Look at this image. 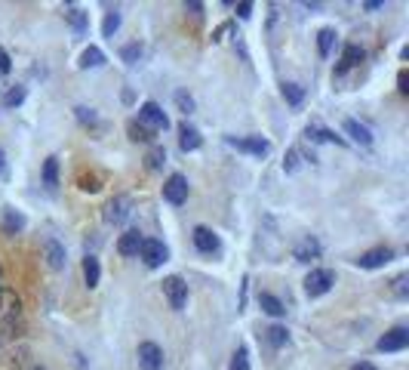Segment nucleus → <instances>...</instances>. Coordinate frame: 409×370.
<instances>
[{
  "mask_svg": "<svg viewBox=\"0 0 409 370\" xmlns=\"http://www.w3.org/2000/svg\"><path fill=\"white\" fill-rule=\"evenodd\" d=\"M0 327L6 330V337H12L16 327H22V300L10 287H0Z\"/></svg>",
  "mask_w": 409,
  "mask_h": 370,
  "instance_id": "f257e3e1",
  "label": "nucleus"
},
{
  "mask_svg": "<svg viewBox=\"0 0 409 370\" xmlns=\"http://www.w3.org/2000/svg\"><path fill=\"white\" fill-rule=\"evenodd\" d=\"M129 216H133V198L129 195H114L111 201L105 204V223L108 225H124Z\"/></svg>",
  "mask_w": 409,
  "mask_h": 370,
  "instance_id": "f03ea898",
  "label": "nucleus"
},
{
  "mask_svg": "<svg viewBox=\"0 0 409 370\" xmlns=\"http://www.w3.org/2000/svg\"><path fill=\"white\" fill-rule=\"evenodd\" d=\"M333 284H335V272H333V268H314V272L305 278V293L314 300V296L329 293V290H333Z\"/></svg>",
  "mask_w": 409,
  "mask_h": 370,
  "instance_id": "7ed1b4c3",
  "label": "nucleus"
},
{
  "mask_svg": "<svg viewBox=\"0 0 409 370\" xmlns=\"http://www.w3.org/2000/svg\"><path fill=\"white\" fill-rule=\"evenodd\" d=\"M163 296L169 300L172 309H176V312H182L185 305H188V284H185L178 275L163 278Z\"/></svg>",
  "mask_w": 409,
  "mask_h": 370,
  "instance_id": "20e7f679",
  "label": "nucleus"
},
{
  "mask_svg": "<svg viewBox=\"0 0 409 370\" xmlns=\"http://www.w3.org/2000/svg\"><path fill=\"white\" fill-rule=\"evenodd\" d=\"M135 120H139L142 127H148L151 133L167 130V127H169V118L163 115V108H160L157 102H145V105H142V108H139V118H135Z\"/></svg>",
  "mask_w": 409,
  "mask_h": 370,
  "instance_id": "39448f33",
  "label": "nucleus"
},
{
  "mask_svg": "<svg viewBox=\"0 0 409 370\" xmlns=\"http://www.w3.org/2000/svg\"><path fill=\"white\" fill-rule=\"evenodd\" d=\"M139 256L145 259V266H148V268H157V266H163V262H167L169 250H167V244H163V241H157V238H145V241H142V250H139Z\"/></svg>",
  "mask_w": 409,
  "mask_h": 370,
  "instance_id": "423d86ee",
  "label": "nucleus"
},
{
  "mask_svg": "<svg viewBox=\"0 0 409 370\" xmlns=\"http://www.w3.org/2000/svg\"><path fill=\"white\" fill-rule=\"evenodd\" d=\"M163 201H169V204H185L188 201V179H185L182 173H172L167 182H163Z\"/></svg>",
  "mask_w": 409,
  "mask_h": 370,
  "instance_id": "0eeeda50",
  "label": "nucleus"
},
{
  "mask_svg": "<svg viewBox=\"0 0 409 370\" xmlns=\"http://www.w3.org/2000/svg\"><path fill=\"white\" fill-rule=\"evenodd\" d=\"M135 358H139V370H160L163 367V348L157 343H142Z\"/></svg>",
  "mask_w": 409,
  "mask_h": 370,
  "instance_id": "6e6552de",
  "label": "nucleus"
},
{
  "mask_svg": "<svg viewBox=\"0 0 409 370\" xmlns=\"http://www.w3.org/2000/svg\"><path fill=\"white\" fill-rule=\"evenodd\" d=\"M43 259H47V266L53 268V272H62L68 256H65V247L56 238H43Z\"/></svg>",
  "mask_w": 409,
  "mask_h": 370,
  "instance_id": "1a4fd4ad",
  "label": "nucleus"
},
{
  "mask_svg": "<svg viewBox=\"0 0 409 370\" xmlns=\"http://www.w3.org/2000/svg\"><path fill=\"white\" fill-rule=\"evenodd\" d=\"M391 259H394L391 247H376V250H366V253L357 256V266H360V268H382Z\"/></svg>",
  "mask_w": 409,
  "mask_h": 370,
  "instance_id": "9d476101",
  "label": "nucleus"
},
{
  "mask_svg": "<svg viewBox=\"0 0 409 370\" xmlns=\"http://www.w3.org/2000/svg\"><path fill=\"white\" fill-rule=\"evenodd\" d=\"M409 346V330L406 327H394L387 330L382 339H378V352H400V348Z\"/></svg>",
  "mask_w": 409,
  "mask_h": 370,
  "instance_id": "9b49d317",
  "label": "nucleus"
},
{
  "mask_svg": "<svg viewBox=\"0 0 409 370\" xmlns=\"http://www.w3.org/2000/svg\"><path fill=\"white\" fill-rule=\"evenodd\" d=\"M194 247H197L200 253H215L222 247V241H219V234H215L212 229H206V225H197V229H194Z\"/></svg>",
  "mask_w": 409,
  "mask_h": 370,
  "instance_id": "f8f14e48",
  "label": "nucleus"
},
{
  "mask_svg": "<svg viewBox=\"0 0 409 370\" xmlns=\"http://www.w3.org/2000/svg\"><path fill=\"white\" fill-rule=\"evenodd\" d=\"M228 142H231L234 148H240V152L256 154V158H265V154L271 152V142L262 139V136H249V139H234V136H228Z\"/></svg>",
  "mask_w": 409,
  "mask_h": 370,
  "instance_id": "ddd939ff",
  "label": "nucleus"
},
{
  "mask_svg": "<svg viewBox=\"0 0 409 370\" xmlns=\"http://www.w3.org/2000/svg\"><path fill=\"white\" fill-rule=\"evenodd\" d=\"M142 234L139 232H124L120 234V241H117V253L120 256H139V250H142Z\"/></svg>",
  "mask_w": 409,
  "mask_h": 370,
  "instance_id": "4468645a",
  "label": "nucleus"
},
{
  "mask_svg": "<svg viewBox=\"0 0 409 370\" xmlns=\"http://www.w3.org/2000/svg\"><path fill=\"white\" fill-rule=\"evenodd\" d=\"M344 133H348V136L354 139L357 145H372V133H369V127H363L360 120L348 118V120H344Z\"/></svg>",
  "mask_w": 409,
  "mask_h": 370,
  "instance_id": "2eb2a0df",
  "label": "nucleus"
},
{
  "mask_svg": "<svg viewBox=\"0 0 409 370\" xmlns=\"http://www.w3.org/2000/svg\"><path fill=\"white\" fill-rule=\"evenodd\" d=\"M363 62V49L357 47V44H348L344 47V53H342V62H339V68H335V74H344V71H351V68H357Z\"/></svg>",
  "mask_w": 409,
  "mask_h": 370,
  "instance_id": "dca6fc26",
  "label": "nucleus"
},
{
  "mask_svg": "<svg viewBox=\"0 0 409 370\" xmlns=\"http://www.w3.org/2000/svg\"><path fill=\"white\" fill-rule=\"evenodd\" d=\"M178 145H182V152H197V148L203 145V136H200L194 127L182 124L178 127Z\"/></svg>",
  "mask_w": 409,
  "mask_h": 370,
  "instance_id": "f3484780",
  "label": "nucleus"
},
{
  "mask_svg": "<svg viewBox=\"0 0 409 370\" xmlns=\"http://www.w3.org/2000/svg\"><path fill=\"white\" fill-rule=\"evenodd\" d=\"M292 256H296L299 262H311V259H317L320 256V244L314 238H301L296 244V250H292Z\"/></svg>",
  "mask_w": 409,
  "mask_h": 370,
  "instance_id": "a211bd4d",
  "label": "nucleus"
},
{
  "mask_svg": "<svg viewBox=\"0 0 409 370\" xmlns=\"http://www.w3.org/2000/svg\"><path fill=\"white\" fill-rule=\"evenodd\" d=\"M65 22L74 28L77 34H83L86 28H90V16H86L83 10H77V6H68V10H65Z\"/></svg>",
  "mask_w": 409,
  "mask_h": 370,
  "instance_id": "6ab92c4d",
  "label": "nucleus"
},
{
  "mask_svg": "<svg viewBox=\"0 0 409 370\" xmlns=\"http://www.w3.org/2000/svg\"><path fill=\"white\" fill-rule=\"evenodd\" d=\"M258 305H262V312L265 315H271V318H283L286 315L283 303H280L277 296H271V293H258Z\"/></svg>",
  "mask_w": 409,
  "mask_h": 370,
  "instance_id": "aec40b11",
  "label": "nucleus"
},
{
  "mask_svg": "<svg viewBox=\"0 0 409 370\" xmlns=\"http://www.w3.org/2000/svg\"><path fill=\"white\" fill-rule=\"evenodd\" d=\"M99 278H102V268H99V259L96 256H86L83 259V281H86V287H99Z\"/></svg>",
  "mask_w": 409,
  "mask_h": 370,
  "instance_id": "412c9836",
  "label": "nucleus"
},
{
  "mask_svg": "<svg viewBox=\"0 0 409 370\" xmlns=\"http://www.w3.org/2000/svg\"><path fill=\"white\" fill-rule=\"evenodd\" d=\"M105 65V53L99 47H86L81 53V68H102Z\"/></svg>",
  "mask_w": 409,
  "mask_h": 370,
  "instance_id": "4be33fe9",
  "label": "nucleus"
},
{
  "mask_svg": "<svg viewBox=\"0 0 409 370\" xmlns=\"http://www.w3.org/2000/svg\"><path fill=\"white\" fill-rule=\"evenodd\" d=\"M335 38H339V34H335V28H320V34H317V53L323 56V59L333 53Z\"/></svg>",
  "mask_w": 409,
  "mask_h": 370,
  "instance_id": "5701e85b",
  "label": "nucleus"
},
{
  "mask_svg": "<svg viewBox=\"0 0 409 370\" xmlns=\"http://www.w3.org/2000/svg\"><path fill=\"white\" fill-rule=\"evenodd\" d=\"M43 185H47V188H56V185H59V161L56 158L43 161Z\"/></svg>",
  "mask_w": 409,
  "mask_h": 370,
  "instance_id": "b1692460",
  "label": "nucleus"
},
{
  "mask_svg": "<svg viewBox=\"0 0 409 370\" xmlns=\"http://www.w3.org/2000/svg\"><path fill=\"white\" fill-rule=\"evenodd\" d=\"M265 339H268L271 346H286L290 343V330H286L283 324H271L268 330H265Z\"/></svg>",
  "mask_w": 409,
  "mask_h": 370,
  "instance_id": "393cba45",
  "label": "nucleus"
},
{
  "mask_svg": "<svg viewBox=\"0 0 409 370\" xmlns=\"http://www.w3.org/2000/svg\"><path fill=\"white\" fill-rule=\"evenodd\" d=\"M25 229V216L22 213H16V210H6L3 213V232L6 234H16V232H22Z\"/></svg>",
  "mask_w": 409,
  "mask_h": 370,
  "instance_id": "a878e982",
  "label": "nucleus"
},
{
  "mask_svg": "<svg viewBox=\"0 0 409 370\" xmlns=\"http://www.w3.org/2000/svg\"><path fill=\"white\" fill-rule=\"evenodd\" d=\"M126 133H129V139H133V142H151V139H154V133H151L148 127H142L139 120H129Z\"/></svg>",
  "mask_w": 409,
  "mask_h": 370,
  "instance_id": "bb28decb",
  "label": "nucleus"
},
{
  "mask_svg": "<svg viewBox=\"0 0 409 370\" xmlns=\"http://www.w3.org/2000/svg\"><path fill=\"white\" fill-rule=\"evenodd\" d=\"M77 188H81V191H90V195H96V191L102 188V179H99L96 173H81V176H77Z\"/></svg>",
  "mask_w": 409,
  "mask_h": 370,
  "instance_id": "cd10ccee",
  "label": "nucleus"
},
{
  "mask_svg": "<svg viewBox=\"0 0 409 370\" xmlns=\"http://www.w3.org/2000/svg\"><path fill=\"white\" fill-rule=\"evenodd\" d=\"M163 161H167V152H163V145H151V152L145 154V167L148 170H160Z\"/></svg>",
  "mask_w": 409,
  "mask_h": 370,
  "instance_id": "c85d7f7f",
  "label": "nucleus"
},
{
  "mask_svg": "<svg viewBox=\"0 0 409 370\" xmlns=\"http://www.w3.org/2000/svg\"><path fill=\"white\" fill-rule=\"evenodd\" d=\"M280 90H283V99H286L290 105H301V99H305V90H301L299 83H290V81H286Z\"/></svg>",
  "mask_w": 409,
  "mask_h": 370,
  "instance_id": "c756f323",
  "label": "nucleus"
},
{
  "mask_svg": "<svg viewBox=\"0 0 409 370\" xmlns=\"http://www.w3.org/2000/svg\"><path fill=\"white\" fill-rule=\"evenodd\" d=\"M120 59H124L126 65H139V59H142V44H126L124 49H120Z\"/></svg>",
  "mask_w": 409,
  "mask_h": 370,
  "instance_id": "7c9ffc66",
  "label": "nucleus"
},
{
  "mask_svg": "<svg viewBox=\"0 0 409 370\" xmlns=\"http://www.w3.org/2000/svg\"><path fill=\"white\" fill-rule=\"evenodd\" d=\"M117 28H120V13H117V10H111V13L105 16L102 34H105V38H114V34H117Z\"/></svg>",
  "mask_w": 409,
  "mask_h": 370,
  "instance_id": "2f4dec72",
  "label": "nucleus"
},
{
  "mask_svg": "<svg viewBox=\"0 0 409 370\" xmlns=\"http://www.w3.org/2000/svg\"><path fill=\"white\" fill-rule=\"evenodd\" d=\"M22 102H25V87H12V90L3 96V105H6V108H16V105H22Z\"/></svg>",
  "mask_w": 409,
  "mask_h": 370,
  "instance_id": "473e14b6",
  "label": "nucleus"
},
{
  "mask_svg": "<svg viewBox=\"0 0 409 370\" xmlns=\"http://www.w3.org/2000/svg\"><path fill=\"white\" fill-rule=\"evenodd\" d=\"M228 370H249V352H247V348H237V352H234V358H231V367H228Z\"/></svg>",
  "mask_w": 409,
  "mask_h": 370,
  "instance_id": "72a5a7b5",
  "label": "nucleus"
},
{
  "mask_svg": "<svg viewBox=\"0 0 409 370\" xmlns=\"http://www.w3.org/2000/svg\"><path fill=\"white\" fill-rule=\"evenodd\" d=\"M77 111V120H81L83 127H99V115L92 108H86V105H81V108H74Z\"/></svg>",
  "mask_w": 409,
  "mask_h": 370,
  "instance_id": "f704fd0d",
  "label": "nucleus"
},
{
  "mask_svg": "<svg viewBox=\"0 0 409 370\" xmlns=\"http://www.w3.org/2000/svg\"><path fill=\"white\" fill-rule=\"evenodd\" d=\"M176 105H178V111H182V115H194V99L185 90L176 92Z\"/></svg>",
  "mask_w": 409,
  "mask_h": 370,
  "instance_id": "c9c22d12",
  "label": "nucleus"
},
{
  "mask_svg": "<svg viewBox=\"0 0 409 370\" xmlns=\"http://www.w3.org/2000/svg\"><path fill=\"white\" fill-rule=\"evenodd\" d=\"M299 167H301V154H299V148H290V154H286V161H283V170H286V173H296Z\"/></svg>",
  "mask_w": 409,
  "mask_h": 370,
  "instance_id": "e433bc0d",
  "label": "nucleus"
},
{
  "mask_svg": "<svg viewBox=\"0 0 409 370\" xmlns=\"http://www.w3.org/2000/svg\"><path fill=\"white\" fill-rule=\"evenodd\" d=\"M406 281H409V275H397V278H394V293H397L400 296V300H403V296H406Z\"/></svg>",
  "mask_w": 409,
  "mask_h": 370,
  "instance_id": "4c0bfd02",
  "label": "nucleus"
},
{
  "mask_svg": "<svg viewBox=\"0 0 409 370\" xmlns=\"http://www.w3.org/2000/svg\"><path fill=\"white\" fill-rule=\"evenodd\" d=\"M12 71V62H10V53L0 47V74H10Z\"/></svg>",
  "mask_w": 409,
  "mask_h": 370,
  "instance_id": "58836bf2",
  "label": "nucleus"
},
{
  "mask_svg": "<svg viewBox=\"0 0 409 370\" xmlns=\"http://www.w3.org/2000/svg\"><path fill=\"white\" fill-rule=\"evenodd\" d=\"M237 16L249 19V16H253V3H240V6H237Z\"/></svg>",
  "mask_w": 409,
  "mask_h": 370,
  "instance_id": "ea45409f",
  "label": "nucleus"
},
{
  "mask_svg": "<svg viewBox=\"0 0 409 370\" xmlns=\"http://www.w3.org/2000/svg\"><path fill=\"white\" fill-rule=\"evenodd\" d=\"M185 13H191V16H200V13H203V6H200V3H185Z\"/></svg>",
  "mask_w": 409,
  "mask_h": 370,
  "instance_id": "a19ab883",
  "label": "nucleus"
},
{
  "mask_svg": "<svg viewBox=\"0 0 409 370\" xmlns=\"http://www.w3.org/2000/svg\"><path fill=\"white\" fill-rule=\"evenodd\" d=\"M397 83H400V92H403V96H406V92H409V87H406V71H400Z\"/></svg>",
  "mask_w": 409,
  "mask_h": 370,
  "instance_id": "79ce46f5",
  "label": "nucleus"
},
{
  "mask_svg": "<svg viewBox=\"0 0 409 370\" xmlns=\"http://www.w3.org/2000/svg\"><path fill=\"white\" fill-rule=\"evenodd\" d=\"M6 173V154H3V148H0V176Z\"/></svg>",
  "mask_w": 409,
  "mask_h": 370,
  "instance_id": "37998d69",
  "label": "nucleus"
},
{
  "mask_svg": "<svg viewBox=\"0 0 409 370\" xmlns=\"http://www.w3.org/2000/svg\"><path fill=\"white\" fill-rule=\"evenodd\" d=\"M351 370H378V367H372V364H366V361H363V364H354Z\"/></svg>",
  "mask_w": 409,
  "mask_h": 370,
  "instance_id": "c03bdc74",
  "label": "nucleus"
},
{
  "mask_svg": "<svg viewBox=\"0 0 409 370\" xmlns=\"http://www.w3.org/2000/svg\"><path fill=\"white\" fill-rule=\"evenodd\" d=\"M28 370H49V367H43V364H31V367H28Z\"/></svg>",
  "mask_w": 409,
  "mask_h": 370,
  "instance_id": "a18cd8bd",
  "label": "nucleus"
},
{
  "mask_svg": "<svg viewBox=\"0 0 409 370\" xmlns=\"http://www.w3.org/2000/svg\"><path fill=\"white\" fill-rule=\"evenodd\" d=\"M0 281H3V266H0Z\"/></svg>",
  "mask_w": 409,
  "mask_h": 370,
  "instance_id": "49530a36",
  "label": "nucleus"
}]
</instances>
